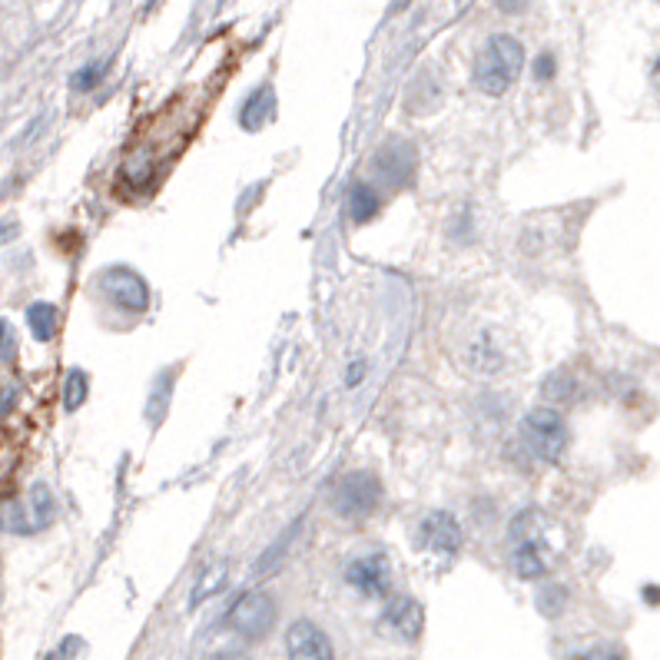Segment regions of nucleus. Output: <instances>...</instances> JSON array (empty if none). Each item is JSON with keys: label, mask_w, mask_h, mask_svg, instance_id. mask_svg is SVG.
Listing matches in <instances>:
<instances>
[{"label": "nucleus", "mask_w": 660, "mask_h": 660, "mask_svg": "<svg viewBox=\"0 0 660 660\" xmlns=\"http://www.w3.org/2000/svg\"><path fill=\"white\" fill-rule=\"evenodd\" d=\"M654 76H658V86H660V60L654 63Z\"/></svg>", "instance_id": "obj_33"}, {"label": "nucleus", "mask_w": 660, "mask_h": 660, "mask_svg": "<svg viewBox=\"0 0 660 660\" xmlns=\"http://www.w3.org/2000/svg\"><path fill=\"white\" fill-rule=\"evenodd\" d=\"M56 518V502L47 485H33L20 502L0 512V525L13 535H37Z\"/></svg>", "instance_id": "obj_6"}, {"label": "nucleus", "mask_w": 660, "mask_h": 660, "mask_svg": "<svg viewBox=\"0 0 660 660\" xmlns=\"http://www.w3.org/2000/svg\"><path fill=\"white\" fill-rule=\"evenodd\" d=\"M209 660H249L246 654H236V651H223V654H216V658Z\"/></svg>", "instance_id": "obj_30"}, {"label": "nucleus", "mask_w": 660, "mask_h": 660, "mask_svg": "<svg viewBox=\"0 0 660 660\" xmlns=\"http://www.w3.org/2000/svg\"><path fill=\"white\" fill-rule=\"evenodd\" d=\"M346 209H349V219L355 226H365L372 223L379 213H382V193L372 179H355L346 193Z\"/></svg>", "instance_id": "obj_13"}, {"label": "nucleus", "mask_w": 660, "mask_h": 660, "mask_svg": "<svg viewBox=\"0 0 660 660\" xmlns=\"http://www.w3.org/2000/svg\"><path fill=\"white\" fill-rule=\"evenodd\" d=\"M286 654H289V660H336L329 635L312 621H292L289 625Z\"/></svg>", "instance_id": "obj_10"}, {"label": "nucleus", "mask_w": 660, "mask_h": 660, "mask_svg": "<svg viewBox=\"0 0 660 660\" xmlns=\"http://www.w3.org/2000/svg\"><path fill=\"white\" fill-rule=\"evenodd\" d=\"M495 7H498L502 13H522V10L532 7V0H495Z\"/></svg>", "instance_id": "obj_28"}, {"label": "nucleus", "mask_w": 660, "mask_h": 660, "mask_svg": "<svg viewBox=\"0 0 660 660\" xmlns=\"http://www.w3.org/2000/svg\"><path fill=\"white\" fill-rule=\"evenodd\" d=\"M365 372H369V362L365 359H352V365L346 372V385H359L365 379Z\"/></svg>", "instance_id": "obj_26"}, {"label": "nucleus", "mask_w": 660, "mask_h": 660, "mask_svg": "<svg viewBox=\"0 0 660 660\" xmlns=\"http://www.w3.org/2000/svg\"><path fill=\"white\" fill-rule=\"evenodd\" d=\"M76 648H80V641H76V638H70V641H63V648H56V651L50 654V660H70Z\"/></svg>", "instance_id": "obj_29"}, {"label": "nucleus", "mask_w": 660, "mask_h": 660, "mask_svg": "<svg viewBox=\"0 0 660 660\" xmlns=\"http://www.w3.org/2000/svg\"><path fill=\"white\" fill-rule=\"evenodd\" d=\"M169 382H173V372H159V379H156V389H153V399H149V405H146V412H149L156 422H159V419H163V412H166Z\"/></svg>", "instance_id": "obj_21"}, {"label": "nucleus", "mask_w": 660, "mask_h": 660, "mask_svg": "<svg viewBox=\"0 0 660 660\" xmlns=\"http://www.w3.org/2000/svg\"><path fill=\"white\" fill-rule=\"evenodd\" d=\"M332 512L339 518H349V522H359V518H369L379 505H382V482L379 475L372 472H349L336 482L332 488Z\"/></svg>", "instance_id": "obj_3"}, {"label": "nucleus", "mask_w": 660, "mask_h": 660, "mask_svg": "<svg viewBox=\"0 0 660 660\" xmlns=\"http://www.w3.org/2000/svg\"><path fill=\"white\" fill-rule=\"evenodd\" d=\"M27 322H30V332L40 339V342H50L56 336V309L50 302H33L27 309Z\"/></svg>", "instance_id": "obj_16"}, {"label": "nucleus", "mask_w": 660, "mask_h": 660, "mask_svg": "<svg viewBox=\"0 0 660 660\" xmlns=\"http://www.w3.org/2000/svg\"><path fill=\"white\" fill-rule=\"evenodd\" d=\"M223 581H226V565H216V568H209L199 581H196V588H193V608L199 605V601H206V598H213L219 588H223Z\"/></svg>", "instance_id": "obj_20"}, {"label": "nucleus", "mask_w": 660, "mask_h": 660, "mask_svg": "<svg viewBox=\"0 0 660 660\" xmlns=\"http://www.w3.org/2000/svg\"><path fill=\"white\" fill-rule=\"evenodd\" d=\"M581 660H625V651L615 648V644H598V648H591Z\"/></svg>", "instance_id": "obj_24"}, {"label": "nucleus", "mask_w": 660, "mask_h": 660, "mask_svg": "<svg viewBox=\"0 0 660 660\" xmlns=\"http://www.w3.org/2000/svg\"><path fill=\"white\" fill-rule=\"evenodd\" d=\"M100 76H103V63H86V66H80V70L73 73L70 86L80 90V93H86V90H93V86L100 83Z\"/></svg>", "instance_id": "obj_22"}, {"label": "nucleus", "mask_w": 660, "mask_h": 660, "mask_svg": "<svg viewBox=\"0 0 660 660\" xmlns=\"http://www.w3.org/2000/svg\"><path fill=\"white\" fill-rule=\"evenodd\" d=\"M472 369H478V372H498L502 369V355H498V349L492 346L488 336H482L478 346L472 349Z\"/></svg>", "instance_id": "obj_19"}, {"label": "nucleus", "mask_w": 660, "mask_h": 660, "mask_svg": "<svg viewBox=\"0 0 660 660\" xmlns=\"http://www.w3.org/2000/svg\"><path fill=\"white\" fill-rule=\"evenodd\" d=\"M13 405H17V385L3 382V385H0V419H3V415H10V412H13Z\"/></svg>", "instance_id": "obj_25"}, {"label": "nucleus", "mask_w": 660, "mask_h": 660, "mask_svg": "<svg viewBox=\"0 0 660 660\" xmlns=\"http://www.w3.org/2000/svg\"><path fill=\"white\" fill-rule=\"evenodd\" d=\"M575 395H578V382H575L571 372L561 369V372H555V375L545 379V399H548V402L568 405V402H575Z\"/></svg>", "instance_id": "obj_18"}, {"label": "nucleus", "mask_w": 660, "mask_h": 660, "mask_svg": "<svg viewBox=\"0 0 660 660\" xmlns=\"http://www.w3.org/2000/svg\"><path fill=\"white\" fill-rule=\"evenodd\" d=\"M568 422L558 409H532L522 419V445L545 465H558L568 452Z\"/></svg>", "instance_id": "obj_2"}, {"label": "nucleus", "mask_w": 660, "mask_h": 660, "mask_svg": "<svg viewBox=\"0 0 660 660\" xmlns=\"http://www.w3.org/2000/svg\"><path fill=\"white\" fill-rule=\"evenodd\" d=\"M100 292H103L116 309H123V312L140 316V312L149 309V286H146V279H143L136 269H130V266H106V269L100 272Z\"/></svg>", "instance_id": "obj_7"}, {"label": "nucleus", "mask_w": 660, "mask_h": 660, "mask_svg": "<svg viewBox=\"0 0 660 660\" xmlns=\"http://www.w3.org/2000/svg\"><path fill=\"white\" fill-rule=\"evenodd\" d=\"M565 598H568V591L565 588H558V585H551V588H545L542 595H538V605H542V611L545 615H561V608H565Z\"/></svg>", "instance_id": "obj_23"}, {"label": "nucleus", "mask_w": 660, "mask_h": 660, "mask_svg": "<svg viewBox=\"0 0 660 660\" xmlns=\"http://www.w3.org/2000/svg\"><path fill=\"white\" fill-rule=\"evenodd\" d=\"M272 116H276V90H272V83H262L243 103L239 123H243V130H262L266 123H272Z\"/></svg>", "instance_id": "obj_14"}, {"label": "nucleus", "mask_w": 660, "mask_h": 660, "mask_svg": "<svg viewBox=\"0 0 660 660\" xmlns=\"http://www.w3.org/2000/svg\"><path fill=\"white\" fill-rule=\"evenodd\" d=\"M346 585L362 598H385L392 588V561L382 551L359 555L346 568Z\"/></svg>", "instance_id": "obj_8"}, {"label": "nucleus", "mask_w": 660, "mask_h": 660, "mask_svg": "<svg viewBox=\"0 0 660 660\" xmlns=\"http://www.w3.org/2000/svg\"><path fill=\"white\" fill-rule=\"evenodd\" d=\"M419 545L432 555H458L465 545V528L452 512H429L419 522Z\"/></svg>", "instance_id": "obj_9"}, {"label": "nucleus", "mask_w": 660, "mask_h": 660, "mask_svg": "<svg viewBox=\"0 0 660 660\" xmlns=\"http://www.w3.org/2000/svg\"><path fill=\"white\" fill-rule=\"evenodd\" d=\"M415 173H419V153L402 136L385 140L372 156V176H375L372 183L385 189H409L415 183Z\"/></svg>", "instance_id": "obj_5"}, {"label": "nucleus", "mask_w": 660, "mask_h": 660, "mask_svg": "<svg viewBox=\"0 0 660 660\" xmlns=\"http://www.w3.org/2000/svg\"><path fill=\"white\" fill-rule=\"evenodd\" d=\"M385 628L399 638V641H419L422 638V628H425V611L415 598L409 595H399L389 601L385 608Z\"/></svg>", "instance_id": "obj_12"}, {"label": "nucleus", "mask_w": 660, "mask_h": 660, "mask_svg": "<svg viewBox=\"0 0 660 660\" xmlns=\"http://www.w3.org/2000/svg\"><path fill=\"white\" fill-rule=\"evenodd\" d=\"M522 70H525V47H522V40L512 37V33H495L475 53L472 83L485 96H505L515 86V80L522 76Z\"/></svg>", "instance_id": "obj_1"}, {"label": "nucleus", "mask_w": 660, "mask_h": 660, "mask_svg": "<svg viewBox=\"0 0 660 660\" xmlns=\"http://www.w3.org/2000/svg\"><path fill=\"white\" fill-rule=\"evenodd\" d=\"M276 618H279V608H276V598L269 591H246L229 608L226 628L233 635L246 638V641H262V638L272 635Z\"/></svg>", "instance_id": "obj_4"}, {"label": "nucleus", "mask_w": 660, "mask_h": 660, "mask_svg": "<svg viewBox=\"0 0 660 660\" xmlns=\"http://www.w3.org/2000/svg\"><path fill=\"white\" fill-rule=\"evenodd\" d=\"M535 76H538V80H551V76H555V56H551V53H542V56H538Z\"/></svg>", "instance_id": "obj_27"}, {"label": "nucleus", "mask_w": 660, "mask_h": 660, "mask_svg": "<svg viewBox=\"0 0 660 660\" xmlns=\"http://www.w3.org/2000/svg\"><path fill=\"white\" fill-rule=\"evenodd\" d=\"M555 558H551V545L548 538H538V542H518L512 545V571L522 578V581H538L551 571Z\"/></svg>", "instance_id": "obj_11"}, {"label": "nucleus", "mask_w": 660, "mask_h": 660, "mask_svg": "<svg viewBox=\"0 0 660 660\" xmlns=\"http://www.w3.org/2000/svg\"><path fill=\"white\" fill-rule=\"evenodd\" d=\"M508 535H512V545H518V542H538V538H548V518H545L538 508H528V512L515 515V522H512Z\"/></svg>", "instance_id": "obj_15"}, {"label": "nucleus", "mask_w": 660, "mask_h": 660, "mask_svg": "<svg viewBox=\"0 0 660 660\" xmlns=\"http://www.w3.org/2000/svg\"><path fill=\"white\" fill-rule=\"evenodd\" d=\"M90 395V379L83 369H70L66 379H63V409L66 412H76Z\"/></svg>", "instance_id": "obj_17"}, {"label": "nucleus", "mask_w": 660, "mask_h": 660, "mask_svg": "<svg viewBox=\"0 0 660 660\" xmlns=\"http://www.w3.org/2000/svg\"><path fill=\"white\" fill-rule=\"evenodd\" d=\"M409 3H412V0H395V7H392V10H395V13H399V10H405V7H409Z\"/></svg>", "instance_id": "obj_31"}, {"label": "nucleus", "mask_w": 660, "mask_h": 660, "mask_svg": "<svg viewBox=\"0 0 660 660\" xmlns=\"http://www.w3.org/2000/svg\"><path fill=\"white\" fill-rule=\"evenodd\" d=\"M7 336H10V332H7V326H3V319H0V346L7 342Z\"/></svg>", "instance_id": "obj_32"}]
</instances>
